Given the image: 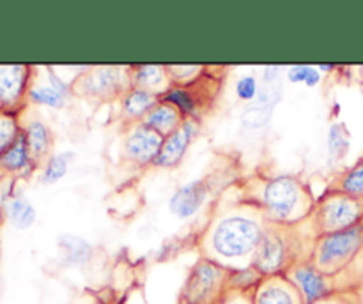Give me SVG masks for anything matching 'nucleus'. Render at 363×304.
I'll return each instance as SVG.
<instances>
[{"label":"nucleus","mask_w":363,"mask_h":304,"mask_svg":"<svg viewBox=\"0 0 363 304\" xmlns=\"http://www.w3.org/2000/svg\"><path fill=\"white\" fill-rule=\"evenodd\" d=\"M266 226L268 221L262 211L243 197L238 184L213 205L208 223L197 239L199 255L229 271L254 267Z\"/></svg>","instance_id":"f257e3e1"},{"label":"nucleus","mask_w":363,"mask_h":304,"mask_svg":"<svg viewBox=\"0 0 363 304\" xmlns=\"http://www.w3.org/2000/svg\"><path fill=\"white\" fill-rule=\"evenodd\" d=\"M241 193L254 201L273 225H298L312 216L318 198L311 186L291 173H255L240 182Z\"/></svg>","instance_id":"f03ea898"},{"label":"nucleus","mask_w":363,"mask_h":304,"mask_svg":"<svg viewBox=\"0 0 363 304\" xmlns=\"http://www.w3.org/2000/svg\"><path fill=\"white\" fill-rule=\"evenodd\" d=\"M318 232L312 216L298 225L268 223L254 258V269L262 276L284 274L296 262L311 258Z\"/></svg>","instance_id":"7ed1b4c3"},{"label":"nucleus","mask_w":363,"mask_h":304,"mask_svg":"<svg viewBox=\"0 0 363 304\" xmlns=\"http://www.w3.org/2000/svg\"><path fill=\"white\" fill-rule=\"evenodd\" d=\"M363 255V223L353 228L318 235L311 260L323 274L339 279Z\"/></svg>","instance_id":"20e7f679"},{"label":"nucleus","mask_w":363,"mask_h":304,"mask_svg":"<svg viewBox=\"0 0 363 304\" xmlns=\"http://www.w3.org/2000/svg\"><path fill=\"white\" fill-rule=\"evenodd\" d=\"M128 88H131L130 66L89 67L71 81L73 95L91 103L119 101Z\"/></svg>","instance_id":"39448f33"},{"label":"nucleus","mask_w":363,"mask_h":304,"mask_svg":"<svg viewBox=\"0 0 363 304\" xmlns=\"http://www.w3.org/2000/svg\"><path fill=\"white\" fill-rule=\"evenodd\" d=\"M318 235L342 232L363 223V201L342 191L326 187L312 212Z\"/></svg>","instance_id":"423d86ee"},{"label":"nucleus","mask_w":363,"mask_h":304,"mask_svg":"<svg viewBox=\"0 0 363 304\" xmlns=\"http://www.w3.org/2000/svg\"><path fill=\"white\" fill-rule=\"evenodd\" d=\"M222 78L223 73L216 74L215 67L208 66L206 73L194 83L172 85L160 99L176 106L184 119L201 120L218 95Z\"/></svg>","instance_id":"0eeeda50"},{"label":"nucleus","mask_w":363,"mask_h":304,"mask_svg":"<svg viewBox=\"0 0 363 304\" xmlns=\"http://www.w3.org/2000/svg\"><path fill=\"white\" fill-rule=\"evenodd\" d=\"M230 274L233 271L229 269L199 257L188 272L179 299L191 304H216L229 290Z\"/></svg>","instance_id":"6e6552de"},{"label":"nucleus","mask_w":363,"mask_h":304,"mask_svg":"<svg viewBox=\"0 0 363 304\" xmlns=\"http://www.w3.org/2000/svg\"><path fill=\"white\" fill-rule=\"evenodd\" d=\"M34 74L35 67L28 64H0V112L21 117Z\"/></svg>","instance_id":"1a4fd4ad"},{"label":"nucleus","mask_w":363,"mask_h":304,"mask_svg":"<svg viewBox=\"0 0 363 304\" xmlns=\"http://www.w3.org/2000/svg\"><path fill=\"white\" fill-rule=\"evenodd\" d=\"M163 136L155 129L145 126L144 122L124 126L123 141H121V154L124 161L137 168L155 166L156 158L162 151Z\"/></svg>","instance_id":"9d476101"},{"label":"nucleus","mask_w":363,"mask_h":304,"mask_svg":"<svg viewBox=\"0 0 363 304\" xmlns=\"http://www.w3.org/2000/svg\"><path fill=\"white\" fill-rule=\"evenodd\" d=\"M284 276L296 286V290L300 292L305 304H314L318 303V300L325 299V297L332 296L337 290H340L337 279L323 274V272L312 264L311 258H305V260H300L294 265H291V267L284 272Z\"/></svg>","instance_id":"9b49d317"},{"label":"nucleus","mask_w":363,"mask_h":304,"mask_svg":"<svg viewBox=\"0 0 363 304\" xmlns=\"http://www.w3.org/2000/svg\"><path fill=\"white\" fill-rule=\"evenodd\" d=\"M43 76L35 67L34 80H32L30 90H28V103L35 106H46V108L60 110L67 105L73 95L71 83L64 81L59 74L53 73L52 67H43Z\"/></svg>","instance_id":"f8f14e48"},{"label":"nucleus","mask_w":363,"mask_h":304,"mask_svg":"<svg viewBox=\"0 0 363 304\" xmlns=\"http://www.w3.org/2000/svg\"><path fill=\"white\" fill-rule=\"evenodd\" d=\"M201 131V120L184 119L183 124L174 133L163 138L162 151L156 158V168H176L186 156L188 148L191 147L194 140Z\"/></svg>","instance_id":"ddd939ff"},{"label":"nucleus","mask_w":363,"mask_h":304,"mask_svg":"<svg viewBox=\"0 0 363 304\" xmlns=\"http://www.w3.org/2000/svg\"><path fill=\"white\" fill-rule=\"evenodd\" d=\"M209 193H211V184L208 179L191 180L174 191L169 200V211L179 219L191 218L204 207Z\"/></svg>","instance_id":"4468645a"},{"label":"nucleus","mask_w":363,"mask_h":304,"mask_svg":"<svg viewBox=\"0 0 363 304\" xmlns=\"http://www.w3.org/2000/svg\"><path fill=\"white\" fill-rule=\"evenodd\" d=\"M39 166L32 159L30 151H28L27 140L21 131L16 140L0 154V172L11 179H28L32 173L38 172Z\"/></svg>","instance_id":"2eb2a0df"},{"label":"nucleus","mask_w":363,"mask_h":304,"mask_svg":"<svg viewBox=\"0 0 363 304\" xmlns=\"http://www.w3.org/2000/svg\"><path fill=\"white\" fill-rule=\"evenodd\" d=\"M254 304H305L296 286L284 274L264 276L254 290Z\"/></svg>","instance_id":"dca6fc26"},{"label":"nucleus","mask_w":363,"mask_h":304,"mask_svg":"<svg viewBox=\"0 0 363 304\" xmlns=\"http://www.w3.org/2000/svg\"><path fill=\"white\" fill-rule=\"evenodd\" d=\"M21 131L25 134V140H27L32 159L41 168L46 163V159L53 154L52 151L53 144H55V138H53L52 129H50V126L45 120H41L39 117H32L27 122H21Z\"/></svg>","instance_id":"f3484780"},{"label":"nucleus","mask_w":363,"mask_h":304,"mask_svg":"<svg viewBox=\"0 0 363 304\" xmlns=\"http://www.w3.org/2000/svg\"><path fill=\"white\" fill-rule=\"evenodd\" d=\"M131 87L142 88L151 94L162 98L170 87H172V78H170L167 66L162 64H140V66H130Z\"/></svg>","instance_id":"a211bd4d"},{"label":"nucleus","mask_w":363,"mask_h":304,"mask_svg":"<svg viewBox=\"0 0 363 304\" xmlns=\"http://www.w3.org/2000/svg\"><path fill=\"white\" fill-rule=\"evenodd\" d=\"M158 95L151 94V92L135 87L128 88L117 101L119 103V119L123 120L124 126L142 122L145 115L158 105Z\"/></svg>","instance_id":"6ab92c4d"},{"label":"nucleus","mask_w":363,"mask_h":304,"mask_svg":"<svg viewBox=\"0 0 363 304\" xmlns=\"http://www.w3.org/2000/svg\"><path fill=\"white\" fill-rule=\"evenodd\" d=\"M280 99L279 81L277 83H266L264 88H261L257 99L250 103L247 110L243 112V122L250 127H262L269 122L275 105Z\"/></svg>","instance_id":"aec40b11"},{"label":"nucleus","mask_w":363,"mask_h":304,"mask_svg":"<svg viewBox=\"0 0 363 304\" xmlns=\"http://www.w3.org/2000/svg\"><path fill=\"white\" fill-rule=\"evenodd\" d=\"M183 113H181L176 106L160 99L158 105L145 115V119L142 120V122L165 138L169 136L170 133H174V131L183 124Z\"/></svg>","instance_id":"412c9836"},{"label":"nucleus","mask_w":363,"mask_h":304,"mask_svg":"<svg viewBox=\"0 0 363 304\" xmlns=\"http://www.w3.org/2000/svg\"><path fill=\"white\" fill-rule=\"evenodd\" d=\"M4 211H6V218L9 219L11 225L18 230H28L38 219V212L35 207L21 194L9 198L4 201Z\"/></svg>","instance_id":"4be33fe9"},{"label":"nucleus","mask_w":363,"mask_h":304,"mask_svg":"<svg viewBox=\"0 0 363 304\" xmlns=\"http://www.w3.org/2000/svg\"><path fill=\"white\" fill-rule=\"evenodd\" d=\"M59 247L62 250V257L71 267H84L92 258V246L85 239L78 235L64 233L59 237Z\"/></svg>","instance_id":"5701e85b"},{"label":"nucleus","mask_w":363,"mask_h":304,"mask_svg":"<svg viewBox=\"0 0 363 304\" xmlns=\"http://www.w3.org/2000/svg\"><path fill=\"white\" fill-rule=\"evenodd\" d=\"M328 187L330 189L342 191V193L351 194V197L363 201V156L354 165H351L350 168L339 173Z\"/></svg>","instance_id":"b1692460"},{"label":"nucleus","mask_w":363,"mask_h":304,"mask_svg":"<svg viewBox=\"0 0 363 304\" xmlns=\"http://www.w3.org/2000/svg\"><path fill=\"white\" fill-rule=\"evenodd\" d=\"M73 152H57L46 159L45 165L41 166V173H39V180L45 186H53L64 179L69 170L71 161H73Z\"/></svg>","instance_id":"393cba45"},{"label":"nucleus","mask_w":363,"mask_h":304,"mask_svg":"<svg viewBox=\"0 0 363 304\" xmlns=\"http://www.w3.org/2000/svg\"><path fill=\"white\" fill-rule=\"evenodd\" d=\"M21 133V117L0 112V154L13 144Z\"/></svg>","instance_id":"a878e982"},{"label":"nucleus","mask_w":363,"mask_h":304,"mask_svg":"<svg viewBox=\"0 0 363 304\" xmlns=\"http://www.w3.org/2000/svg\"><path fill=\"white\" fill-rule=\"evenodd\" d=\"M174 85H188L202 76L208 66H195V64H184V66H167Z\"/></svg>","instance_id":"bb28decb"},{"label":"nucleus","mask_w":363,"mask_h":304,"mask_svg":"<svg viewBox=\"0 0 363 304\" xmlns=\"http://www.w3.org/2000/svg\"><path fill=\"white\" fill-rule=\"evenodd\" d=\"M326 141H328L330 158L332 159L342 158L344 152L347 151V141H350V138H347V131L344 129L342 124L335 122L330 126L328 138H326Z\"/></svg>","instance_id":"cd10ccee"},{"label":"nucleus","mask_w":363,"mask_h":304,"mask_svg":"<svg viewBox=\"0 0 363 304\" xmlns=\"http://www.w3.org/2000/svg\"><path fill=\"white\" fill-rule=\"evenodd\" d=\"M259 92V80L254 76V74H245L238 80L236 83V95L240 101L243 103H254L257 99Z\"/></svg>","instance_id":"c85d7f7f"},{"label":"nucleus","mask_w":363,"mask_h":304,"mask_svg":"<svg viewBox=\"0 0 363 304\" xmlns=\"http://www.w3.org/2000/svg\"><path fill=\"white\" fill-rule=\"evenodd\" d=\"M314 304H360V286L353 288H340L333 292L332 296L318 300Z\"/></svg>","instance_id":"c756f323"},{"label":"nucleus","mask_w":363,"mask_h":304,"mask_svg":"<svg viewBox=\"0 0 363 304\" xmlns=\"http://www.w3.org/2000/svg\"><path fill=\"white\" fill-rule=\"evenodd\" d=\"M255 288H229L216 304H254Z\"/></svg>","instance_id":"7c9ffc66"},{"label":"nucleus","mask_w":363,"mask_h":304,"mask_svg":"<svg viewBox=\"0 0 363 304\" xmlns=\"http://www.w3.org/2000/svg\"><path fill=\"white\" fill-rule=\"evenodd\" d=\"M312 67L314 66H307V64H296V66L287 67L286 69L287 81H291V83H303L305 85V81H307Z\"/></svg>","instance_id":"2f4dec72"},{"label":"nucleus","mask_w":363,"mask_h":304,"mask_svg":"<svg viewBox=\"0 0 363 304\" xmlns=\"http://www.w3.org/2000/svg\"><path fill=\"white\" fill-rule=\"evenodd\" d=\"M282 74V67L280 66H268L264 67V73H262V78H264L266 83H277Z\"/></svg>","instance_id":"473e14b6"},{"label":"nucleus","mask_w":363,"mask_h":304,"mask_svg":"<svg viewBox=\"0 0 363 304\" xmlns=\"http://www.w3.org/2000/svg\"><path fill=\"white\" fill-rule=\"evenodd\" d=\"M4 219H6V211H4V207H2V205H0V226H2Z\"/></svg>","instance_id":"72a5a7b5"},{"label":"nucleus","mask_w":363,"mask_h":304,"mask_svg":"<svg viewBox=\"0 0 363 304\" xmlns=\"http://www.w3.org/2000/svg\"><path fill=\"white\" fill-rule=\"evenodd\" d=\"M360 304H363V283L360 285Z\"/></svg>","instance_id":"f704fd0d"},{"label":"nucleus","mask_w":363,"mask_h":304,"mask_svg":"<svg viewBox=\"0 0 363 304\" xmlns=\"http://www.w3.org/2000/svg\"><path fill=\"white\" fill-rule=\"evenodd\" d=\"M177 304H191V303H188V300H183V299H179V300H177Z\"/></svg>","instance_id":"c9c22d12"}]
</instances>
